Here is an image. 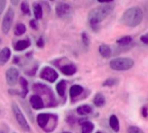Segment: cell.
<instances>
[{
    "instance_id": "5b68a950",
    "label": "cell",
    "mask_w": 148,
    "mask_h": 133,
    "mask_svg": "<svg viewBox=\"0 0 148 133\" xmlns=\"http://www.w3.org/2000/svg\"><path fill=\"white\" fill-rule=\"evenodd\" d=\"M134 61L130 57H117L110 62V67L114 71H128L133 67Z\"/></svg>"
},
{
    "instance_id": "e0dca14e",
    "label": "cell",
    "mask_w": 148,
    "mask_h": 133,
    "mask_svg": "<svg viewBox=\"0 0 148 133\" xmlns=\"http://www.w3.org/2000/svg\"><path fill=\"white\" fill-rule=\"evenodd\" d=\"M109 124L114 131L118 132L119 130V119H118L116 115H112L110 117Z\"/></svg>"
},
{
    "instance_id": "f35d334b",
    "label": "cell",
    "mask_w": 148,
    "mask_h": 133,
    "mask_svg": "<svg viewBox=\"0 0 148 133\" xmlns=\"http://www.w3.org/2000/svg\"><path fill=\"white\" fill-rule=\"evenodd\" d=\"M96 133H102V132H101V131H97Z\"/></svg>"
},
{
    "instance_id": "d590c367",
    "label": "cell",
    "mask_w": 148,
    "mask_h": 133,
    "mask_svg": "<svg viewBox=\"0 0 148 133\" xmlns=\"http://www.w3.org/2000/svg\"><path fill=\"white\" fill-rule=\"evenodd\" d=\"M7 130H5V129H0V133H7Z\"/></svg>"
},
{
    "instance_id": "8fae6325",
    "label": "cell",
    "mask_w": 148,
    "mask_h": 133,
    "mask_svg": "<svg viewBox=\"0 0 148 133\" xmlns=\"http://www.w3.org/2000/svg\"><path fill=\"white\" fill-rule=\"evenodd\" d=\"M30 104L32 107L35 110H40L45 107V103L43 98L38 95H33L30 98Z\"/></svg>"
},
{
    "instance_id": "1f68e13d",
    "label": "cell",
    "mask_w": 148,
    "mask_h": 133,
    "mask_svg": "<svg viewBox=\"0 0 148 133\" xmlns=\"http://www.w3.org/2000/svg\"><path fill=\"white\" fill-rule=\"evenodd\" d=\"M37 45H38L39 48H43V47H44V45H45V42H44L43 38H38V40L37 41Z\"/></svg>"
},
{
    "instance_id": "52a82bcc",
    "label": "cell",
    "mask_w": 148,
    "mask_h": 133,
    "mask_svg": "<svg viewBox=\"0 0 148 133\" xmlns=\"http://www.w3.org/2000/svg\"><path fill=\"white\" fill-rule=\"evenodd\" d=\"M14 11L12 7H10L6 13L5 14V17L3 18V21H2V31L5 35L8 34L11 28H12V23H13V19H14Z\"/></svg>"
},
{
    "instance_id": "603a6c76",
    "label": "cell",
    "mask_w": 148,
    "mask_h": 133,
    "mask_svg": "<svg viewBox=\"0 0 148 133\" xmlns=\"http://www.w3.org/2000/svg\"><path fill=\"white\" fill-rule=\"evenodd\" d=\"M94 129V124L92 122L86 121L82 123V133H92Z\"/></svg>"
},
{
    "instance_id": "60d3db41",
    "label": "cell",
    "mask_w": 148,
    "mask_h": 133,
    "mask_svg": "<svg viewBox=\"0 0 148 133\" xmlns=\"http://www.w3.org/2000/svg\"><path fill=\"white\" fill-rule=\"evenodd\" d=\"M0 113H1V111H0Z\"/></svg>"
},
{
    "instance_id": "7402d4cb",
    "label": "cell",
    "mask_w": 148,
    "mask_h": 133,
    "mask_svg": "<svg viewBox=\"0 0 148 133\" xmlns=\"http://www.w3.org/2000/svg\"><path fill=\"white\" fill-rule=\"evenodd\" d=\"M33 12H34V16H35V18L36 19H40L42 18L43 17V9H42V6L36 3L33 5Z\"/></svg>"
},
{
    "instance_id": "4dcf8cb0",
    "label": "cell",
    "mask_w": 148,
    "mask_h": 133,
    "mask_svg": "<svg viewBox=\"0 0 148 133\" xmlns=\"http://www.w3.org/2000/svg\"><path fill=\"white\" fill-rule=\"evenodd\" d=\"M140 40L143 44H148V33L147 34H145L143 36L140 37Z\"/></svg>"
},
{
    "instance_id": "8d00e7d4",
    "label": "cell",
    "mask_w": 148,
    "mask_h": 133,
    "mask_svg": "<svg viewBox=\"0 0 148 133\" xmlns=\"http://www.w3.org/2000/svg\"><path fill=\"white\" fill-rule=\"evenodd\" d=\"M18 2V1H12V4H13V5H17Z\"/></svg>"
},
{
    "instance_id": "d6986e66",
    "label": "cell",
    "mask_w": 148,
    "mask_h": 133,
    "mask_svg": "<svg viewBox=\"0 0 148 133\" xmlns=\"http://www.w3.org/2000/svg\"><path fill=\"white\" fill-rule=\"evenodd\" d=\"M93 103L97 107H102L106 104V98L103 94L101 93H97L94 97Z\"/></svg>"
},
{
    "instance_id": "e575fe53",
    "label": "cell",
    "mask_w": 148,
    "mask_h": 133,
    "mask_svg": "<svg viewBox=\"0 0 148 133\" xmlns=\"http://www.w3.org/2000/svg\"><path fill=\"white\" fill-rule=\"evenodd\" d=\"M145 12L146 17L148 18V4H147V5H146V6H145Z\"/></svg>"
},
{
    "instance_id": "30bf717a",
    "label": "cell",
    "mask_w": 148,
    "mask_h": 133,
    "mask_svg": "<svg viewBox=\"0 0 148 133\" xmlns=\"http://www.w3.org/2000/svg\"><path fill=\"white\" fill-rule=\"evenodd\" d=\"M19 72L15 67H11L6 72V81L10 86H14L18 81Z\"/></svg>"
},
{
    "instance_id": "ab89813d",
    "label": "cell",
    "mask_w": 148,
    "mask_h": 133,
    "mask_svg": "<svg viewBox=\"0 0 148 133\" xmlns=\"http://www.w3.org/2000/svg\"><path fill=\"white\" fill-rule=\"evenodd\" d=\"M12 133H16V132H12Z\"/></svg>"
},
{
    "instance_id": "44dd1931",
    "label": "cell",
    "mask_w": 148,
    "mask_h": 133,
    "mask_svg": "<svg viewBox=\"0 0 148 133\" xmlns=\"http://www.w3.org/2000/svg\"><path fill=\"white\" fill-rule=\"evenodd\" d=\"M19 83H20V85L22 87V92L20 93V95L22 98H25V96L28 93V82L25 78L21 77L19 78Z\"/></svg>"
},
{
    "instance_id": "9a60e30c",
    "label": "cell",
    "mask_w": 148,
    "mask_h": 133,
    "mask_svg": "<svg viewBox=\"0 0 148 133\" xmlns=\"http://www.w3.org/2000/svg\"><path fill=\"white\" fill-rule=\"evenodd\" d=\"M83 91H84V89L82 86H80L79 85H74L70 89V96H71V98H76V97L79 96L83 92Z\"/></svg>"
},
{
    "instance_id": "cb8c5ba5",
    "label": "cell",
    "mask_w": 148,
    "mask_h": 133,
    "mask_svg": "<svg viewBox=\"0 0 148 133\" xmlns=\"http://www.w3.org/2000/svg\"><path fill=\"white\" fill-rule=\"evenodd\" d=\"M25 31H26L25 25L24 24H18V25H17V26L15 28L14 33H15L16 36H21L24 33H25Z\"/></svg>"
},
{
    "instance_id": "9c48e42d",
    "label": "cell",
    "mask_w": 148,
    "mask_h": 133,
    "mask_svg": "<svg viewBox=\"0 0 148 133\" xmlns=\"http://www.w3.org/2000/svg\"><path fill=\"white\" fill-rule=\"evenodd\" d=\"M71 12V5L64 3V2H60L58 3L56 5V13L58 15V17H59L60 18L65 19L67 18L70 17Z\"/></svg>"
},
{
    "instance_id": "7a4b0ae2",
    "label": "cell",
    "mask_w": 148,
    "mask_h": 133,
    "mask_svg": "<svg viewBox=\"0 0 148 133\" xmlns=\"http://www.w3.org/2000/svg\"><path fill=\"white\" fill-rule=\"evenodd\" d=\"M144 13L139 7L134 6L127 9L120 18V23L128 27H136L141 24Z\"/></svg>"
},
{
    "instance_id": "2e32d148",
    "label": "cell",
    "mask_w": 148,
    "mask_h": 133,
    "mask_svg": "<svg viewBox=\"0 0 148 133\" xmlns=\"http://www.w3.org/2000/svg\"><path fill=\"white\" fill-rule=\"evenodd\" d=\"M66 86H67V83L64 80H61L60 82H58L56 85V90L58 94L60 97H64L65 94V91H66Z\"/></svg>"
},
{
    "instance_id": "5bb4252c",
    "label": "cell",
    "mask_w": 148,
    "mask_h": 133,
    "mask_svg": "<svg viewBox=\"0 0 148 133\" xmlns=\"http://www.w3.org/2000/svg\"><path fill=\"white\" fill-rule=\"evenodd\" d=\"M31 45V42L28 39H24V40H19L15 44V50L17 51H22L25 49H27Z\"/></svg>"
},
{
    "instance_id": "83f0119b",
    "label": "cell",
    "mask_w": 148,
    "mask_h": 133,
    "mask_svg": "<svg viewBox=\"0 0 148 133\" xmlns=\"http://www.w3.org/2000/svg\"><path fill=\"white\" fill-rule=\"evenodd\" d=\"M128 133H145V132L140 128L132 125V126H130L128 128Z\"/></svg>"
},
{
    "instance_id": "836d02e7",
    "label": "cell",
    "mask_w": 148,
    "mask_h": 133,
    "mask_svg": "<svg viewBox=\"0 0 148 133\" xmlns=\"http://www.w3.org/2000/svg\"><path fill=\"white\" fill-rule=\"evenodd\" d=\"M141 113H142V116H143L144 117H147L148 112H147V108H146L145 106L142 107V109H141Z\"/></svg>"
},
{
    "instance_id": "7c38bea8",
    "label": "cell",
    "mask_w": 148,
    "mask_h": 133,
    "mask_svg": "<svg viewBox=\"0 0 148 133\" xmlns=\"http://www.w3.org/2000/svg\"><path fill=\"white\" fill-rule=\"evenodd\" d=\"M11 57V50L8 47L4 48L3 50H0V66L5 65Z\"/></svg>"
},
{
    "instance_id": "4316f807",
    "label": "cell",
    "mask_w": 148,
    "mask_h": 133,
    "mask_svg": "<svg viewBox=\"0 0 148 133\" xmlns=\"http://www.w3.org/2000/svg\"><path fill=\"white\" fill-rule=\"evenodd\" d=\"M21 11L24 14L26 15H31V11H30V7L27 2H22L21 4Z\"/></svg>"
},
{
    "instance_id": "ffe728a7",
    "label": "cell",
    "mask_w": 148,
    "mask_h": 133,
    "mask_svg": "<svg viewBox=\"0 0 148 133\" xmlns=\"http://www.w3.org/2000/svg\"><path fill=\"white\" fill-rule=\"evenodd\" d=\"M92 111V108L90 105H88V104L81 105V106L78 107V109H77V112H78V114L82 115V116L88 115V114H90Z\"/></svg>"
},
{
    "instance_id": "8992f818",
    "label": "cell",
    "mask_w": 148,
    "mask_h": 133,
    "mask_svg": "<svg viewBox=\"0 0 148 133\" xmlns=\"http://www.w3.org/2000/svg\"><path fill=\"white\" fill-rule=\"evenodd\" d=\"M12 110H13V113H14L15 117L17 119V122L20 125L22 130H24L25 131H29L30 130V125L28 124V123H27L24 114L20 110L18 105L14 102L12 103Z\"/></svg>"
},
{
    "instance_id": "277c9868",
    "label": "cell",
    "mask_w": 148,
    "mask_h": 133,
    "mask_svg": "<svg viewBox=\"0 0 148 133\" xmlns=\"http://www.w3.org/2000/svg\"><path fill=\"white\" fill-rule=\"evenodd\" d=\"M33 91L38 93V96H46L47 97V104L48 106H54L56 105V100L54 98V94L51 91V89L41 83H37L33 85L32 86Z\"/></svg>"
},
{
    "instance_id": "4fadbf2b",
    "label": "cell",
    "mask_w": 148,
    "mask_h": 133,
    "mask_svg": "<svg viewBox=\"0 0 148 133\" xmlns=\"http://www.w3.org/2000/svg\"><path fill=\"white\" fill-rule=\"evenodd\" d=\"M60 71L63 74L66 76H72L76 73L77 68L73 64H65L60 68Z\"/></svg>"
},
{
    "instance_id": "484cf974",
    "label": "cell",
    "mask_w": 148,
    "mask_h": 133,
    "mask_svg": "<svg viewBox=\"0 0 148 133\" xmlns=\"http://www.w3.org/2000/svg\"><path fill=\"white\" fill-rule=\"evenodd\" d=\"M119 84V79L117 78H109L107 80H106L103 83V86H114L116 85Z\"/></svg>"
},
{
    "instance_id": "6da1fadb",
    "label": "cell",
    "mask_w": 148,
    "mask_h": 133,
    "mask_svg": "<svg viewBox=\"0 0 148 133\" xmlns=\"http://www.w3.org/2000/svg\"><path fill=\"white\" fill-rule=\"evenodd\" d=\"M113 9L114 4L112 2H106L104 3L103 5L91 10L88 14V21L91 27L93 30H96L99 24H100L105 18H106L113 11Z\"/></svg>"
},
{
    "instance_id": "ac0fdd59",
    "label": "cell",
    "mask_w": 148,
    "mask_h": 133,
    "mask_svg": "<svg viewBox=\"0 0 148 133\" xmlns=\"http://www.w3.org/2000/svg\"><path fill=\"white\" fill-rule=\"evenodd\" d=\"M99 53L103 57H109L112 55V50L111 48L107 45V44H101L99 48Z\"/></svg>"
},
{
    "instance_id": "f546056e",
    "label": "cell",
    "mask_w": 148,
    "mask_h": 133,
    "mask_svg": "<svg viewBox=\"0 0 148 133\" xmlns=\"http://www.w3.org/2000/svg\"><path fill=\"white\" fill-rule=\"evenodd\" d=\"M6 5V1L5 0H0V14H2L5 8Z\"/></svg>"
},
{
    "instance_id": "f1b7e54d",
    "label": "cell",
    "mask_w": 148,
    "mask_h": 133,
    "mask_svg": "<svg viewBox=\"0 0 148 133\" xmlns=\"http://www.w3.org/2000/svg\"><path fill=\"white\" fill-rule=\"evenodd\" d=\"M82 41H83V44H84L85 46H86V47L89 46V44H90V39H89L88 35L86 32H83L82 33Z\"/></svg>"
},
{
    "instance_id": "3957f363",
    "label": "cell",
    "mask_w": 148,
    "mask_h": 133,
    "mask_svg": "<svg viewBox=\"0 0 148 133\" xmlns=\"http://www.w3.org/2000/svg\"><path fill=\"white\" fill-rule=\"evenodd\" d=\"M37 122L45 132H51L57 126L58 116L50 113H40L37 116Z\"/></svg>"
},
{
    "instance_id": "74e56055",
    "label": "cell",
    "mask_w": 148,
    "mask_h": 133,
    "mask_svg": "<svg viewBox=\"0 0 148 133\" xmlns=\"http://www.w3.org/2000/svg\"><path fill=\"white\" fill-rule=\"evenodd\" d=\"M63 133H71V132H69V131H64Z\"/></svg>"
},
{
    "instance_id": "ba28073f",
    "label": "cell",
    "mask_w": 148,
    "mask_h": 133,
    "mask_svg": "<svg viewBox=\"0 0 148 133\" xmlns=\"http://www.w3.org/2000/svg\"><path fill=\"white\" fill-rule=\"evenodd\" d=\"M40 78L47 82L54 83L58 79V74L53 68L46 66V67H44L42 69V71L40 72Z\"/></svg>"
},
{
    "instance_id": "d4e9b609",
    "label": "cell",
    "mask_w": 148,
    "mask_h": 133,
    "mask_svg": "<svg viewBox=\"0 0 148 133\" xmlns=\"http://www.w3.org/2000/svg\"><path fill=\"white\" fill-rule=\"evenodd\" d=\"M132 41V37H130V36H125V37H123V38H121L120 39L117 40V44H119V45H121V46H125V45H127V44H131Z\"/></svg>"
},
{
    "instance_id": "d6a6232c",
    "label": "cell",
    "mask_w": 148,
    "mask_h": 133,
    "mask_svg": "<svg viewBox=\"0 0 148 133\" xmlns=\"http://www.w3.org/2000/svg\"><path fill=\"white\" fill-rule=\"evenodd\" d=\"M30 25H31V27H32V29H34V30H37V29H38V24H37L36 20H34V19L31 20Z\"/></svg>"
}]
</instances>
